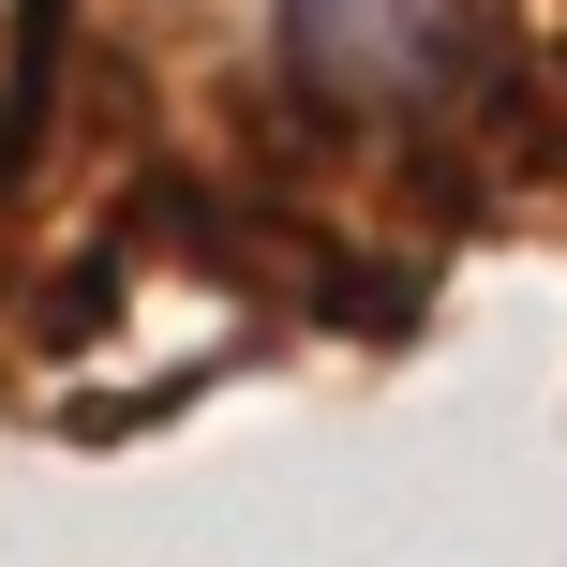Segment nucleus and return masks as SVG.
<instances>
[{"instance_id": "nucleus-1", "label": "nucleus", "mask_w": 567, "mask_h": 567, "mask_svg": "<svg viewBox=\"0 0 567 567\" xmlns=\"http://www.w3.org/2000/svg\"><path fill=\"white\" fill-rule=\"evenodd\" d=\"M463 45V0H284V60L343 105H419Z\"/></svg>"}]
</instances>
